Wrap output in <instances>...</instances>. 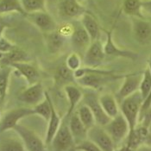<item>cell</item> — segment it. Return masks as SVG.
I'll list each match as a JSON object with an SVG mask.
<instances>
[{
  "instance_id": "obj_1",
  "label": "cell",
  "mask_w": 151,
  "mask_h": 151,
  "mask_svg": "<svg viewBox=\"0 0 151 151\" xmlns=\"http://www.w3.org/2000/svg\"><path fill=\"white\" fill-rule=\"evenodd\" d=\"M124 76L125 75H116L111 71L88 67H82L74 72V77L78 84L92 90H98L107 83L124 78Z\"/></svg>"
},
{
  "instance_id": "obj_2",
  "label": "cell",
  "mask_w": 151,
  "mask_h": 151,
  "mask_svg": "<svg viewBox=\"0 0 151 151\" xmlns=\"http://www.w3.org/2000/svg\"><path fill=\"white\" fill-rule=\"evenodd\" d=\"M143 99L139 91L125 98L119 103L120 112L127 120L129 126V132L138 125L140 113Z\"/></svg>"
},
{
  "instance_id": "obj_3",
  "label": "cell",
  "mask_w": 151,
  "mask_h": 151,
  "mask_svg": "<svg viewBox=\"0 0 151 151\" xmlns=\"http://www.w3.org/2000/svg\"><path fill=\"white\" fill-rule=\"evenodd\" d=\"M104 128L113 140L116 146L126 139L129 133L128 122L121 112L117 116L111 118Z\"/></svg>"
},
{
  "instance_id": "obj_4",
  "label": "cell",
  "mask_w": 151,
  "mask_h": 151,
  "mask_svg": "<svg viewBox=\"0 0 151 151\" xmlns=\"http://www.w3.org/2000/svg\"><path fill=\"white\" fill-rule=\"evenodd\" d=\"M14 130L23 141L26 151H47L45 142L32 129L18 124Z\"/></svg>"
},
{
  "instance_id": "obj_5",
  "label": "cell",
  "mask_w": 151,
  "mask_h": 151,
  "mask_svg": "<svg viewBox=\"0 0 151 151\" xmlns=\"http://www.w3.org/2000/svg\"><path fill=\"white\" fill-rule=\"evenodd\" d=\"M32 115H35L33 108H16L8 111L1 116L0 133L14 129L21 119Z\"/></svg>"
},
{
  "instance_id": "obj_6",
  "label": "cell",
  "mask_w": 151,
  "mask_h": 151,
  "mask_svg": "<svg viewBox=\"0 0 151 151\" xmlns=\"http://www.w3.org/2000/svg\"><path fill=\"white\" fill-rule=\"evenodd\" d=\"M53 148L57 151H67L75 147V142L71 133L68 118L65 117V121L62 123L51 142Z\"/></svg>"
},
{
  "instance_id": "obj_7",
  "label": "cell",
  "mask_w": 151,
  "mask_h": 151,
  "mask_svg": "<svg viewBox=\"0 0 151 151\" xmlns=\"http://www.w3.org/2000/svg\"><path fill=\"white\" fill-rule=\"evenodd\" d=\"M80 0H60L58 4L59 16L62 19L81 18L83 15L88 13Z\"/></svg>"
},
{
  "instance_id": "obj_8",
  "label": "cell",
  "mask_w": 151,
  "mask_h": 151,
  "mask_svg": "<svg viewBox=\"0 0 151 151\" xmlns=\"http://www.w3.org/2000/svg\"><path fill=\"white\" fill-rule=\"evenodd\" d=\"M87 139L94 142L102 151H115L116 145L104 127L96 124L88 129Z\"/></svg>"
},
{
  "instance_id": "obj_9",
  "label": "cell",
  "mask_w": 151,
  "mask_h": 151,
  "mask_svg": "<svg viewBox=\"0 0 151 151\" xmlns=\"http://www.w3.org/2000/svg\"><path fill=\"white\" fill-rule=\"evenodd\" d=\"M105 57L104 45L99 40L93 41L88 48L86 50L83 63L85 67L88 68H99L104 61Z\"/></svg>"
},
{
  "instance_id": "obj_10",
  "label": "cell",
  "mask_w": 151,
  "mask_h": 151,
  "mask_svg": "<svg viewBox=\"0 0 151 151\" xmlns=\"http://www.w3.org/2000/svg\"><path fill=\"white\" fill-rule=\"evenodd\" d=\"M26 17L36 28H38L42 32L49 33L58 29L57 23L53 17L47 12L29 13L26 15Z\"/></svg>"
},
{
  "instance_id": "obj_11",
  "label": "cell",
  "mask_w": 151,
  "mask_h": 151,
  "mask_svg": "<svg viewBox=\"0 0 151 151\" xmlns=\"http://www.w3.org/2000/svg\"><path fill=\"white\" fill-rule=\"evenodd\" d=\"M84 104L87 105L93 111L95 120H96V124L98 125L105 127L111 119L106 115L105 111L103 110L102 106L99 103V97H97L95 93H86L84 96Z\"/></svg>"
},
{
  "instance_id": "obj_12",
  "label": "cell",
  "mask_w": 151,
  "mask_h": 151,
  "mask_svg": "<svg viewBox=\"0 0 151 151\" xmlns=\"http://www.w3.org/2000/svg\"><path fill=\"white\" fill-rule=\"evenodd\" d=\"M132 32L135 40L141 45L151 42V23L144 18L132 17Z\"/></svg>"
},
{
  "instance_id": "obj_13",
  "label": "cell",
  "mask_w": 151,
  "mask_h": 151,
  "mask_svg": "<svg viewBox=\"0 0 151 151\" xmlns=\"http://www.w3.org/2000/svg\"><path fill=\"white\" fill-rule=\"evenodd\" d=\"M141 79L142 75L137 73H129L124 76V81L115 96L118 103H120L125 98L139 91Z\"/></svg>"
},
{
  "instance_id": "obj_14",
  "label": "cell",
  "mask_w": 151,
  "mask_h": 151,
  "mask_svg": "<svg viewBox=\"0 0 151 151\" xmlns=\"http://www.w3.org/2000/svg\"><path fill=\"white\" fill-rule=\"evenodd\" d=\"M105 55L111 57H119V58H126L131 60H136L138 58V55L136 52L122 49L116 47L112 38V29L106 32V41L104 45Z\"/></svg>"
},
{
  "instance_id": "obj_15",
  "label": "cell",
  "mask_w": 151,
  "mask_h": 151,
  "mask_svg": "<svg viewBox=\"0 0 151 151\" xmlns=\"http://www.w3.org/2000/svg\"><path fill=\"white\" fill-rule=\"evenodd\" d=\"M45 92L42 83L39 81L29 86L20 93L18 99L24 104L35 106L45 99Z\"/></svg>"
},
{
  "instance_id": "obj_16",
  "label": "cell",
  "mask_w": 151,
  "mask_h": 151,
  "mask_svg": "<svg viewBox=\"0 0 151 151\" xmlns=\"http://www.w3.org/2000/svg\"><path fill=\"white\" fill-rule=\"evenodd\" d=\"M68 125L75 142V145L87 139L88 129L81 121L77 112H73L70 116L68 118Z\"/></svg>"
},
{
  "instance_id": "obj_17",
  "label": "cell",
  "mask_w": 151,
  "mask_h": 151,
  "mask_svg": "<svg viewBox=\"0 0 151 151\" xmlns=\"http://www.w3.org/2000/svg\"><path fill=\"white\" fill-rule=\"evenodd\" d=\"M70 42L75 50L82 51L88 48L92 43V39L84 27L81 25L80 27L74 28L72 35H70Z\"/></svg>"
},
{
  "instance_id": "obj_18",
  "label": "cell",
  "mask_w": 151,
  "mask_h": 151,
  "mask_svg": "<svg viewBox=\"0 0 151 151\" xmlns=\"http://www.w3.org/2000/svg\"><path fill=\"white\" fill-rule=\"evenodd\" d=\"M12 68L17 70L20 75H22L23 78L28 82L29 86L34 85L35 83L39 82L40 74L38 70L35 67L28 62H16L10 65Z\"/></svg>"
},
{
  "instance_id": "obj_19",
  "label": "cell",
  "mask_w": 151,
  "mask_h": 151,
  "mask_svg": "<svg viewBox=\"0 0 151 151\" xmlns=\"http://www.w3.org/2000/svg\"><path fill=\"white\" fill-rule=\"evenodd\" d=\"M64 92L66 93L68 101V109L65 117L69 118L70 116L74 112V110L77 107V105H79V103L83 99V93L79 87L73 84L64 86Z\"/></svg>"
},
{
  "instance_id": "obj_20",
  "label": "cell",
  "mask_w": 151,
  "mask_h": 151,
  "mask_svg": "<svg viewBox=\"0 0 151 151\" xmlns=\"http://www.w3.org/2000/svg\"><path fill=\"white\" fill-rule=\"evenodd\" d=\"M99 99L103 110L110 118H113L120 113L119 105L115 96L110 93H105L100 95Z\"/></svg>"
},
{
  "instance_id": "obj_21",
  "label": "cell",
  "mask_w": 151,
  "mask_h": 151,
  "mask_svg": "<svg viewBox=\"0 0 151 151\" xmlns=\"http://www.w3.org/2000/svg\"><path fill=\"white\" fill-rule=\"evenodd\" d=\"M60 124H61V119L59 116L58 112L56 111L55 105L53 103L52 104V110H51V115H50V117L47 121V128L46 137H45L46 145L51 144L55 134L58 131Z\"/></svg>"
},
{
  "instance_id": "obj_22",
  "label": "cell",
  "mask_w": 151,
  "mask_h": 151,
  "mask_svg": "<svg viewBox=\"0 0 151 151\" xmlns=\"http://www.w3.org/2000/svg\"><path fill=\"white\" fill-rule=\"evenodd\" d=\"M81 22L84 29L86 30L88 35H90L92 42L99 40V36H100L99 25L90 12L86 13L85 15L82 16L81 18Z\"/></svg>"
},
{
  "instance_id": "obj_23",
  "label": "cell",
  "mask_w": 151,
  "mask_h": 151,
  "mask_svg": "<svg viewBox=\"0 0 151 151\" xmlns=\"http://www.w3.org/2000/svg\"><path fill=\"white\" fill-rule=\"evenodd\" d=\"M74 72L70 70L66 64L60 66L55 74V84L57 87H64L74 83Z\"/></svg>"
},
{
  "instance_id": "obj_24",
  "label": "cell",
  "mask_w": 151,
  "mask_h": 151,
  "mask_svg": "<svg viewBox=\"0 0 151 151\" xmlns=\"http://www.w3.org/2000/svg\"><path fill=\"white\" fill-rule=\"evenodd\" d=\"M46 34V43L48 52L51 54L59 53L65 44L66 37L61 35L58 29Z\"/></svg>"
},
{
  "instance_id": "obj_25",
  "label": "cell",
  "mask_w": 151,
  "mask_h": 151,
  "mask_svg": "<svg viewBox=\"0 0 151 151\" xmlns=\"http://www.w3.org/2000/svg\"><path fill=\"white\" fill-rule=\"evenodd\" d=\"M29 60V55L23 49L16 47L11 52L3 55L0 59V65H8L16 62H28Z\"/></svg>"
},
{
  "instance_id": "obj_26",
  "label": "cell",
  "mask_w": 151,
  "mask_h": 151,
  "mask_svg": "<svg viewBox=\"0 0 151 151\" xmlns=\"http://www.w3.org/2000/svg\"><path fill=\"white\" fill-rule=\"evenodd\" d=\"M123 12L131 17L144 18L142 15V0H124Z\"/></svg>"
},
{
  "instance_id": "obj_27",
  "label": "cell",
  "mask_w": 151,
  "mask_h": 151,
  "mask_svg": "<svg viewBox=\"0 0 151 151\" xmlns=\"http://www.w3.org/2000/svg\"><path fill=\"white\" fill-rule=\"evenodd\" d=\"M16 12L23 16L27 15L21 0H0V16Z\"/></svg>"
},
{
  "instance_id": "obj_28",
  "label": "cell",
  "mask_w": 151,
  "mask_h": 151,
  "mask_svg": "<svg viewBox=\"0 0 151 151\" xmlns=\"http://www.w3.org/2000/svg\"><path fill=\"white\" fill-rule=\"evenodd\" d=\"M52 104L53 101L51 99V97L47 92H45V99L40 102L39 104L34 106L33 111L34 114L42 116L43 119H45L47 122L48 121L50 115H51V110H52Z\"/></svg>"
},
{
  "instance_id": "obj_29",
  "label": "cell",
  "mask_w": 151,
  "mask_h": 151,
  "mask_svg": "<svg viewBox=\"0 0 151 151\" xmlns=\"http://www.w3.org/2000/svg\"><path fill=\"white\" fill-rule=\"evenodd\" d=\"M12 67L8 65H0V97L4 100L10 81V76L12 73Z\"/></svg>"
},
{
  "instance_id": "obj_30",
  "label": "cell",
  "mask_w": 151,
  "mask_h": 151,
  "mask_svg": "<svg viewBox=\"0 0 151 151\" xmlns=\"http://www.w3.org/2000/svg\"><path fill=\"white\" fill-rule=\"evenodd\" d=\"M77 114L80 117L81 121L83 123V124L86 127L87 129H90L97 124L93 111L86 104L79 107L77 111Z\"/></svg>"
},
{
  "instance_id": "obj_31",
  "label": "cell",
  "mask_w": 151,
  "mask_h": 151,
  "mask_svg": "<svg viewBox=\"0 0 151 151\" xmlns=\"http://www.w3.org/2000/svg\"><path fill=\"white\" fill-rule=\"evenodd\" d=\"M27 14L38 12H47L46 0H21Z\"/></svg>"
},
{
  "instance_id": "obj_32",
  "label": "cell",
  "mask_w": 151,
  "mask_h": 151,
  "mask_svg": "<svg viewBox=\"0 0 151 151\" xmlns=\"http://www.w3.org/2000/svg\"><path fill=\"white\" fill-rule=\"evenodd\" d=\"M0 151H26L23 141L17 139L5 140L0 145Z\"/></svg>"
},
{
  "instance_id": "obj_33",
  "label": "cell",
  "mask_w": 151,
  "mask_h": 151,
  "mask_svg": "<svg viewBox=\"0 0 151 151\" xmlns=\"http://www.w3.org/2000/svg\"><path fill=\"white\" fill-rule=\"evenodd\" d=\"M65 64L70 70L75 72L76 70L82 68V60L78 53H72L68 56Z\"/></svg>"
},
{
  "instance_id": "obj_34",
  "label": "cell",
  "mask_w": 151,
  "mask_h": 151,
  "mask_svg": "<svg viewBox=\"0 0 151 151\" xmlns=\"http://www.w3.org/2000/svg\"><path fill=\"white\" fill-rule=\"evenodd\" d=\"M74 149L77 151H102L94 142L89 139L85 140L78 143L77 145H75Z\"/></svg>"
},
{
  "instance_id": "obj_35",
  "label": "cell",
  "mask_w": 151,
  "mask_h": 151,
  "mask_svg": "<svg viewBox=\"0 0 151 151\" xmlns=\"http://www.w3.org/2000/svg\"><path fill=\"white\" fill-rule=\"evenodd\" d=\"M17 46L11 42L8 39L2 36L0 38V59L3 55H5V54L11 52Z\"/></svg>"
},
{
  "instance_id": "obj_36",
  "label": "cell",
  "mask_w": 151,
  "mask_h": 151,
  "mask_svg": "<svg viewBox=\"0 0 151 151\" xmlns=\"http://www.w3.org/2000/svg\"><path fill=\"white\" fill-rule=\"evenodd\" d=\"M7 27H9L8 23H6L5 20H4V18H2L1 16H0V38L3 36V33H4V29H5Z\"/></svg>"
},
{
  "instance_id": "obj_37",
  "label": "cell",
  "mask_w": 151,
  "mask_h": 151,
  "mask_svg": "<svg viewBox=\"0 0 151 151\" xmlns=\"http://www.w3.org/2000/svg\"><path fill=\"white\" fill-rule=\"evenodd\" d=\"M142 10L151 15V0L142 1Z\"/></svg>"
},
{
  "instance_id": "obj_38",
  "label": "cell",
  "mask_w": 151,
  "mask_h": 151,
  "mask_svg": "<svg viewBox=\"0 0 151 151\" xmlns=\"http://www.w3.org/2000/svg\"><path fill=\"white\" fill-rule=\"evenodd\" d=\"M134 151H151V144H142Z\"/></svg>"
},
{
  "instance_id": "obj_39",
  "label": "cell",
  "mask_w": 151,
  "mask_h": 151,
  "mask_svg": "<svg viewBox=\"0 0 151 151\" xmlns=\"http://www.w3.org/2000/svg\"><path fill=\"white\" fill-rule=\"evenodd\" d=\"M3 102H4V100L2 99V98L0 97V108H1V105H2V104H3Z\"/></svg>"
},
{
  "instance_id": "obj_40",
  "label": "cell",
  "mask_w": 151,
  "mask_h": 151,
  "mask_svg": "<svg viewBox=\"0 0 151 151\" xmlns=\"http://www.w3.org/2000/svg\"><path fill=\"white\" fill-rule=\"evenodd\" d=\"M149 130H150V132L151 134V123L149 124Z\"/></svg>"
},
{
  "instance_id": "obj_41",
  "label": "cell",
  "mask_w": 151,
  "mask_h": 151,
  "mask_svg": "<svg viewBox=\"0 0 151 151\" xmlns=\"http://www.w3.org/2000/svg\"><path fill=\"white\" fill-rule=\"evenodd\" d=\"M1 116H2V115H1V112H0V119H1Z\"/></svg>"
},
{
  "instance_id": "obj_42",
  "label": "cell",
  "mask_w": 151,
  "mask_h": 151,
  "mask_svg": "<svg viewBox=\"0 0 151 151\" xmlns=\"http://www.w3.org/2000/svg\"><path fill=\"white\" fill-rule=\"evenodd\" d=\"M80 1H82V0H80Z\"/></svg>"
}]
</instances>
